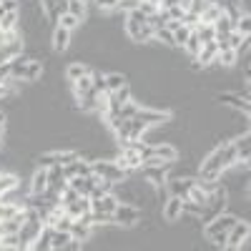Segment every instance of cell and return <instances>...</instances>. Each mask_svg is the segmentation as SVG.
Here are the masks:
<instances>
[{"label":"cell","mask_w":251,"mask_h":251,"mask_svg":"<svg viewBox=\"0 0 251 251\" xmlns=\"http://www.w3.org/2000/svg\"><path fill=\"white\" fill-rule=\"evenodd\" d=\"M236 30L249 38V33H251V18H249V15H241V18L236 20Z\"/></svg>","instance_id":"f35d334b"},{"label":"cell","mask_w":251,"mask_h":251,"mask_svg":"<svg viewBox=\"0 0 251 251\" xmlns=\"http://www.w3.org/2000/svg\"><path fill=\"white\" fill-rule=\"evenodd\" d=\"M133 118H141L146 126H166V123L174 118V113L158 111V108H149V106H138V111H136Z\"/></svg>","instance_id":"7a4b0ae2"},{"label":"cell","mask_w":251,"mask_h":251,"mask_svg":"<svg viewBox=\"0 0 251 251\" xmlns=\"http://www.w3.org/2000/svg\"><path fill=\"white\" fill-rule=\"evenodd\" d=\"M194 33L199 35V40H201V43H211V40L216 38V33H214V25H208V23H199V25L194 28Z\"/></svg>","instance_id":"484cf974"},{"label":"cell","mask_w":251,"mask_h":251,"mask_svg":"<svg viewBox=\"0 0 251 251\" xmlns=\"http://www.w3.org/2000/svg\"><path fill=\"white\" fill-rule=\"evenodd\" d=\"M216 103H221V106H231L234 111H244V113L251 111L249 98L241 96V93H219V96H216Z\"/></svg>","instance_id":"5b68a950"},{"label":"cell","mask_w":251,"mask_h":251,"mask_svg":"<svg viewBox=\"0 0 251 251\" xmlns=\"http://www.w3.org/2000/svg\"><path fill=\"white\" fill-rule=\"evenodd\" d=\"M91 80H93V91H96V93H108V86H106V73H100V71H91Z\"/></svg>","instance_id":"f546056e"},{"label":"cell","mask_w":251,"mask_h":251,"mask_svg":"<svg viewBox=\"0 0 251 251\" xmlns=\"http://www.w3.org/2000/svg\"><path fill=\"white\" fill-rule=\"evenodd\" d=\"M75 158H80V151L78 149H66V151H53V161L58 166H68L73 163Z\"/></svg>","instance_id":"ffe728a7"},{"label":"cell","mask_w":251,"mask_h":251,"mask_svg":"<svg viewBox=\"0 0 251 251\" xmlns=\"http://www.w3.org/2000/svg\"><path fill=\"white\" fill-rule=\"evenodd\" d=\"M191 30H194V28H188L186 23H181V25L174 30V46H181V48H183L186 40H188V35H191Z\"/></svg>","instance_id":"4dcf8cb0"},{"label":"cell","mask_w":251,"mask_h":251,"mask_svg":"<svg viewBox=\"0 0 251 251\" xmlns=\"http://www.w3.org/2000/svg\"><path fill=\"white\" fill-rule=\"evenodd\" d=\"M231 143H234V149H236L239 161H241V163H249V156H251V136H249V133H244V136L239 133Z\"/></svg>","instance_id":"4fadbf2b"},{"label":"cell","mask_w":251,"mask_h":251,"mask_svg":"<svg viewBox=\"0 0 251 251\" xmlns=\"http://www.w3.org/2000/svg\"><path fill=\"white\" fill-rule=\"evenodd\" d=\"M91 234H93V226H88V224H83V221H73V226H71V236L75 239V241H91Z\"/></svg>","instance_id":"d6986e66"},{"label":"cell","mask_w":251,"mask_h":251,"mask_svg":"<svg viewBox=\"0 0 251 251\" xmlns=\"http://www.w3.org/2000/svg\"><path fill=\"white\" fill-rule=\"evenodd\" d=\"M216 55H219V48H216V43L211 40V43H203L201 46V50L196 53V63L201 68H211V63H216Z\"/></svg>","instance_id":"9c48e42d"},{"label":"cell","mask_w":251,"mask_h":251,"mask_svg":"<svg viewBox=\"0 0 251 251\" xmlns=\"http://www.w3.org/2000/svg\"><path fill=\"white\" fill-rule=\"evenodd\" d=\"M166 13H169V18H171V20H183V15H186V13H183V10H181L178 5L169 8V10H166Z\"/></svg>","instance_id":"7bdbcfd3"},{"label":"cell","mask_w":251,"mask_h":251,"mask_svg":"<svg viewBox=\"0 0 251 251\" xmlns=\"http://www.w3.org/2000/svg\"><path fill=\"white\" fill-rule=\"evenodd\" d=\"M71 226H73V219H71L68 214H63V216L55 221V226H53V228H60V231H71Z\"/></svg>","instance_id":"60d3db41"},{"label":"cell","mask_w":251,"mask_h":251,"mask_svg":"<svg viewBox=\"0 0 251 251\" xmlns=\"http://www.w3.org/2000/svg\"><path fill=\"white\" fill-rule=\"evenodd\" d=\"M48 191V169H38L30 178V194H46Z\"/></svg>","instance_id":"9a60e30c"},{"label":"cell","mask_w":251,"mask_h":251,"mask_svg":"<svg viewBox=\"0 0 251 251\" xmlns=\"http://www.w3.org/2000/svg\"><path fill=\"white\" fill-rule=\"evenodd\" d=\"M249 234H251L249 221H241V219H239V221L226 231V249H239L241 244L249 241Z\"/></svg>","instance_id":"3957f363"},{"label":"cell","mask_w":251,"mask_h":251,"mask_svg":"<svg viewBox=\"0 0 251 251\" xmlns=\"http://www.w3.org/2000/svg\"><path fill=\"white\" fill-rule=\"evenodd\" d=\"M163 221H169V224H176L178 216H181V199L178 196H169L163 201Z\"/></svg>","instance_id":"30bf717a"},{"label":"cell","mask_w":251,"mask_h":251,"mask_svg":"<svg viewBox=\"0 0 251 251\" xmlns=\"http://www.w3.org/2000/svg\"><path fill=\"white\" fill-rule=\"evenodd\" d=\"M138 5H141V0H118L116 10H121V13H131V10H136Z\"/></svg>","instance_id":"ab89813d"},{"label":"cell","mask_w":251,"mask_h":251,"mask_svg":"<svg viewBox=\"0 0 251 251\" xmlns=\"http://www.w3.org/2000/svg\"><path fill=\"white\" fill-rule=\"evenodd\" d=\"M66 186H68V178L63 176V166L53 163L50 169H48V191H55V194H60Z\"/></svg>","instance_id":"52a82bcc"},{"label":"cell","mask_w":251,"mask_h":251,"mask_svg":"<svg viewBox=\"0 0 251 251\" xmlns=\"http://www.w3.org/2000/svg\"><path fill=\"white\" fill-rule=\"evenodd\" d=\"M18 20H20V13H5L3 18H0V30H18Z\"/></svg>","instance_id":"4316f807"},{"label":"cell","mask_w":251,"mask_h":251,"mask_svg":"<svg viewBox=\"0 0 251 251\" xmlns=\"http://www.w3.org/2000/svg\"><path fill=\"white\" fill-rule=\"evenodd\" d=\"M169 169H171V163H161V166H141L143 178H146V181H151L153 186H163V183H166V178H169Z\"/></svg>","instance_id":"277c9868"},{"label":"cell","mask_w":251,"mask_h":251,"mask_svg":"<svg viewBox=\"0 0 251 251\" xmlns=\"http://www.w3.org/2000/svg\"><path fill=\"white\" fill-rule=\"evenodd\" d=\"M153 40L161 46H174V33L169 28H158V30H153Z\"/></svg>","instance_id":"1f68e13d"},{"label":"cell","mask_w":251,"mask_h":251,"mask_svg":"<svg viewBox=\"0 0 251 251\" xmlns=\"http://www.w3.org/2000/svg\"><path fill=\"white\" fill-rule=\"evenodd\" d=\"M221 13H224V10H221L219 5H206V8L201 10V15H199V18H201V23H208V25H211Z\"/></svg>","instance_id":"f1b7e54d"},{"label":"cell","mask_w":251,"mask_h":251,"mask_svg":"<svg viewBox=\"0 0 251 251\" xmlns=\"http://www.w3.org/2000/svg\"><path fill=\"white\" fill-rule=\"evenodd\" d=\"M71 35H73V30L63 28V25H55V28H53V50H58V53L68 50V46H71Z\"/></svg>","instance_id":"7c38bea8"},{"label":"cell","mask_w":251,"mask_h":251,"mask_svg":"<svg viewBox=\"0 0 251 251\" xmlns=\"http://www.w3.org/2000/svg\"><path fill=\"white\" fill-rule=\"evenodd\" d=\"M174 5H178V0H161V8H163V10H169V8H174Z\"/></svg>","instance_id":"f6af8a7d"},{"label":"cell","mask_w":251,"mask_h":251,"mask_svg":"<svg viewBox=\"0 0 251 251\" xmlns=\"http://www.w3.org/2000/svg\"><path fill=\"white\" fill-rule=\"evenodd\" d=\"M91 73V66L86 60H75V63H71V66L66 68V78L73 83V80H78V78H83V75H88Z\"/></svg>","instance_id":"ac0fdd59"},{"label":"cell","mask_w":251,"mask_h":251,"mask_svg":"<svg viewBox=\"0 0 251 251\" xmlns=\"http://www.w3.org/2000/svg\"><path fill=\"white\" fill-rule=\"evenodd\" d=\"M23 206H18V203H0V221H5V219H13L18 211Z\"/></svg>","instance_id":"e575fe53"},{"label":"cell","mask_w":251,"mask_h":251,"mask_svg":"<svg viewBox=\"0 0 251 251\" xmlns=\"http://www.w3.org/2000/svg\"><path fill=\"white\" fill-rule=\"evenodd\" d=\"M234 63H236V50H234V48L219 50V55H216V66H221V68H231Z\"/></svg>","instance_id":"cb8c5ba5"},{"label":"cell","mask_w":251,"mask_h":251,"mask_svg":"<svg viewBox=\"0 0 251 251\" xmlns=\"http://www.w3.org/2000/svg\"><path fill=\"white\" fill-rule=\"evenodd\" d=\"M68 3H71V0H55V10H58V15L68 13Z\"/></svg>","instance_id":"ee69618b"},{"label":"cell","mask_w":251,"mask_h":251,"mask_svg":"<svg viewBox=\"0 0 251 251\" xmlns=\"http://www.w3.org/2000/svg\"><path fill=\"white\" fill-rule=\"evenodd\" d=\"M169 20H171V18H169V13H166L163 8H158L153 15L146 18V23H149L153 30H158V28H166V23H169Z\"/></svg>","instance_id":"7402d4cb"},{"label":"cell","mask_w":251,"mask_h":251,"mask_svg":"<svg viewBox=\"0 0 251 251\" xmlns=\"http://www.w3.org/2000/svg\"><path fill=\"white\" fill-rule=\"evenodd\" d=\"M211 25H214V33H216V38H226V35L231 33V30H236V23H234V20L228 18V15H224V13H221V15L214 20Z\"/></svg>","instance_id":"5bb4252c"},{"label":"cell","mask_w":251,"mask_h":251,"mask_svg":"<svg viewBox=\"0 0 251 251\" xmlns=\"http://www.w3.org/2000/svg\"><path fill=\"white\" fill-rule=\"evenodd\" d=\"M63 208H66V214L75 221V219H80L83 214H88V211H91V199H88V196H78L73 203L63 206Z\"/></svg>","instance_id":"8fae6325"},{"label":"cell","mask_w":251,"mask_h":251,"mask_svg":"<svg viewBox=\"0 0 251 251\" xmlns=\"http://www.w3.org/2000/svg\"><path fill=\"white\" fill-rule=\"evenodd\" d=\"M58 25L68 28V30H75V28H80V20H78L75 15H71V13H63V15L58 18Z\"/></svg>","instance_id":"836d02e7"},{"label":"cell","mask_w":251,"mask_h":251,"mask_svg":"<svg viewBox=\"0 0 251 251\" xmlns=\"http://www.w3.org/2000/svg\"><path fill=\"white\" fill-rule=\"evenodd\" d=\"M116 5H118V0H96L93 3V8L98 10H116Z\"/></svg>","instance_id":"b9f144b4"},{"label":"cell","mask_w":251,"mask_h":251,"mask_svg":"<svg viewBox=\"0 0 251 251\" xmlns=\"http://www.w3.org/2000/svg\"><path fill=\"white\" fill-rule=\"evenodd\" d=\"M106 86H108V91H118L121 86H126V75L123 73H106Z\"/></svg>","instance_id":"d6a6232c"},{"label":"cell","mask_w":251,"mask_h":251,"mask_svg":"<svg viewBox=\"0 0 251 251\" xmlns=\"http://www.w3.org/2000/svg\"><path fill=\"white\" fill-rule=\"evenodd\" d=\"M50 239H53V226H43V228H40V234H38V239L30 244V249L33 251H48L50 249Z\"/></svg>","instance_id":"e0dca14e"},{"label":"cell","mask_w":251,"mask_h":251,"mask_svg":"<svg viewBox=\"0 0 251 251\" xmlns=\"http://www.w3.org/2000/svg\"><path fill=\"white\" fill-rule=\"evenodd\" d=\"M40 75H43V63H40V60H30L28 66H25V75H23V80H28V83H38Z\"/></svg>","instance_id":"44dd1931"},{"label":"cell","mask_w":251,"mask_h":251,"mask_svg":"<svg viewBox=\"0 0 251 251\" xmlns=\"http://www.w3.org/2000/svg\"><path fill=\"white\" fill-rule=\"evenodd\" d=\"M201 46H203V43H201V40H199V35H196V33L191 30V35H188V40H186V46H183V48H186L188 53H191V55L196 58V53L201 50Z\"/></svg>","instance_id":"d590c367"},{"label":"cell","mask_w":251,"mask_h":251,"mask_svg":"<svg viewBox=\"0 0 251 251\" xmlns=\"http://www.w3.org/2000/svg\"><path fill=\"white\" fill-rule=\"evenodd\" d=\"M146 131H149V126H146L141 118H131V133H128V141H138Z\"/></svg>","instance_id":"83f0119b"},{"label":"cell","mask_w":251,"mask_h":251,"mask_svg":"<svg viewBox=\"0 0 251 251\" xmlns=\"http://www.w3.org/2000/svg\"><path fill=\"white\" fill-rule=\"evenodd\" d=\"M71 231H60V228H53V239H50V249L60 251V249H66L68 241H71Z\"/></svg>","instance_id":"603a6c76"},{"label":"cell","mask_w":251,"mask_h":251,"mask_svg":"<svg viewBox=\"0 0 251 251\" xmlns=\"http://www.w3.org/2000/svg\"><path fill=\"white\" fill-rule=\"evenodd\" d=\"M75 199H78V191H75V188H71V186H66V188L60 191V206H68V203H73Z\"/></svg>","instance_id":"74e56055"},{"label":"cell","mask_w":251,"mask_h":251,"mask_svg":"<svg viewBox=\"0 0 251 251\" xmlns=\"http://www.w3.org/2000/svg\"><path fill=\"white\" fill-rule=\"evenodd\" d=\"M141 23H136V20H126V33H128V38L133 40V43H138V35H141Z\"/></svg>","instance_id":"8d00e7d4"},{"label":"cell","mask_w":251,"mask_h":251,"mask_svg":"<svg viewBox=\"0 0 251 251\" xmlns=\"http://www.w3.org/2000/svg\"><path fill=\"white\" fill-rule=\"evenodd\" d=\"M153 156H158L161 161H169V163H174V161H178V149L176 146H171V143H158V146H153Z\"/></svg>","instance_id":"2e32d148"},{"label":"cell","mask_w":251,"mask_h":251,"mask_svg":"<svg viewBox=\"0 0 251 251\" xmlns=\"http://www.w3.org/2000/svg\"><path fill=\"white\" fill-rule=\"evenodd\" d=\"M138 219H141V208H136L133 203L118 201L116 211H113V224H118V226H136Z\"/></svg>","instance_id":"6da1fadb"},{"label":"cell","mask_w":251,"mask_h":251,"mask_svg":"<svg viewBox=\"0 0 251 251\" xmlns=\"http://www.w3.org/2000/svg\"><path fill=\"white\" fill-rule=\"evenodd\" d=\"M163 186H169V196L188 199V188L194 186V176H188V178H176V176H169Z\"/></svg>","instance_id":"8992f818"},{"label":"cell","mask_w":251,"mask_h":251,"mask_svg":"<svg viewBox=\"0 0 251 251\" xmlns=\"http://www.w3.org/2000/svg\"><path fill=\"white\" fill-rule=\"evenodd\" d=\"M116 206H118V196L111 191L106 196H100V199H91V211H103V214H113L116 211Z\"/></svg>","instance_id":"ba28073f"},{"label":"cell","mask_w":251,"mask_h":251,"mask_svg":"<svg viewBox=\"0 0 251 251\" xmlns=\"http://www.w3.org/2000/svg\"><path fill=\"white\" fill-rule=\"evenodd\" d=\"M68 13H71V15H75V18L80 20V23H83V20L88 18V5L83 3V0H71V3H68Z\"/></svg>","instance_id":"d4e9b609"}]
</instances>
